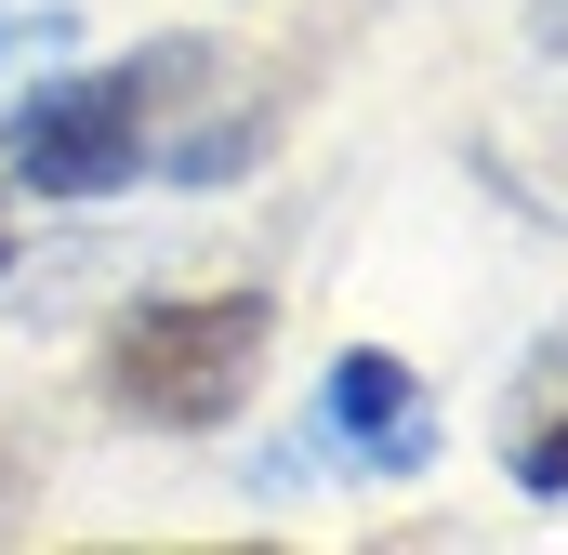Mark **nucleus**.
Here are the masks:
<instances>
[{"label": "nucleus", "mask_w": 568, "mask_h": 555, "mask_svg": "<svg viewBox=\"0 0 568 555\" xmlns=\"http://www.w3.org/2000/svg\"><path fill=\"white\" fill-rule=\"evenodd\" d=\"M265 357H278L265 291H159V304H133L106 331V397L133 423H159V436H212V423L252 411Z\"/></svg>", "instance_id": "1"}, {"label": "nucleus", "mask_w": 568, "mask_h": 555, "mask_svg": "<svg viewBox=\"0 0 568 555\" xmlns=\"http://www.w3.org/2000/svg\"><path fill=\"white\" fill-rule=\"evenodd\" d=\"M212 53L199 40H159L133 67H67V80H27L0 107V172L27 199H120L145 172V133H159V93L199 80Z\"/></svg>", "instance_id": "2"}, {"label": "nucleus", "mask_w": 568, "mask_h": 555, "mask_svg": "<svg viewBox=\"0 0 568 555\" xmlns=\"http://www.w3.org/2000/svg\"><path fill=\"white\" fill-rule=\"evenodd\" d=\"M317 423H331V450H344L357 476H410V463L436 450V423H424V371H410V357H384V344H344V357H331Z\"/></svg>", "instance_id": "3"}, {"label": "nucleus", "mask_w": 568, "mask_h": 555, "mask_svg": "<svg viewBox=\"0 0 568 555\" xmlns=\"http://www.w3.org/2000/svg\"><path fill=\"white\" fill-rule=\"evenodd\" d=\"M516 490H529V503H556V490H568V423L516 436Z\"/></svg>", "instance_id": "4"}, {"label": "nucleus", "mask_w": 568, "mask_h": 555, "mask_svg": "<svg viewBox=\"0 0 568 555\" xmlns=\"http://www.w3.org/2000/svg\"><path fill=\"white\" fill-rule=\"evenodd\" d=\"M53 40H67V13H0V67L13 53H53Z\"/></svg>", "instance_id": "5"}, {"label": "nucleus", "mask_w": 568, "mask_h": 555, "mask_svg": "<svg viewBox=\"0 0 568 555\" xmlns=\"http://www.w3.org/2000/svg\"><path fill=\"white\" fill-rule=\"evenodd\" d=\"M13 252H27V225H13V199H0V265H13Z\"/></svg>", "instance_id": "6"}, {"label": "nucleus", "mask_w": 568, "mask_h": 555, "mask_svg": "<svg viewBox=\"0 0 568 555\" xmlns=\"http://www.w3.org/2000/svg\"><path fill=\"white\" fill-rule=\"evenodd\" d=\"M542 40H556V53H568V0H542Z\"/></svg>", "instance_id": "7"}]
</instances>
